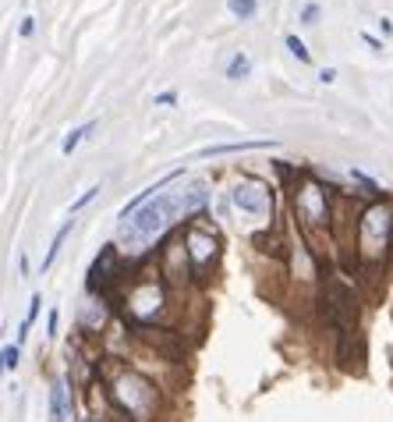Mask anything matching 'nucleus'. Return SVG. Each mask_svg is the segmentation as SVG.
Listing matches in <instances>:
<instances>
[{"label":"nucleus","instance_id":"nucleus-12","mask_svg":"<svg viewBox=\"0 0 393 422\" xmlns=\"http://www.w3.org/2000/svg\"><path fill=\"white\" fill-rule=\"evenodd\" d=\"M39 309H43V298H39V294H33V298H28V313H25V319H21V326H18V344L28 337V330H33V323H36Z\"/></svg>","mask_w":393,"mask_h":422},{"label":"nucleus","instance_id":"nucleus-11","mask_svg":"<svg viewBox=\"0 0 393 422\" xmlns=\"http://www.w3.org/2000/svg\"><path fill=\"white\" fill-rule=\"evenodd\" d=\"M71 227H75V217H71V220H64V224H60V231L53 234V241H50V249H46V256H43V266H39V274H46V270L53 266V259H57L60 245H64V238L71 234Z\"/></svg>","mask_w":393,"mask_h":422},{"label":"nucleus","instance_id":"nucleus-23","mask_svg":"<svg viewBox=\"0 0 393 422\" xmlns=\"http://www.w3.org/2000/svg\"><path fill=\"white\" fill-rule=\"evenodd\" d=\"M319 78H322V82H333V78H337V71H333V68H322V71H319Z\"/></svg>","mask_w":393,"mask_h":422},{"label":"nucleus","instance_id":"nucleus-2","mask_svg":"<svg viewBox=\"0 0 393 422\" xmlns=\"http://www.w3.org/2000/svg\"><path fill=\"white\" fill-rule=\"evenodd\" d=\"M110 401L117 412H125L131 422H149L160 408V398H156V387L149 383L145 376L138 373H120L113 383H110Z\"/></svg>","mask_w":393,"mask_h":422},{"label":"nucleus","instance_id":"nucleus-7","mask_svg":"<svg viewBox=\"0 0 393 422\" xmlns=\"http://www.w3.org/2000/svg\"><path fill=\"white\" fill-rule=\"evenodd\" d=\"M128 274V266L120 263V256H117V245H107L100 256H96V263H93V270H89V291H100V294H110V284L113 281H120Z\"/></svg>","mask_w":393,"mask_h":422},{"label":"nucleus","instance_id":"nucleus-18","mask_svg":"<svg viewBox=\"0 0 393 422\" xmlns=\"http://www.w3.org/2000/svg\"><path fill=\"white\" fill-rule=\"evenodd\" d=\"M18 355H21V348H18V344H4V369H8V373L18 366Z\"/></svg>","mask_w":393,"mask_h":422},{"label":"nucleus","instance_id":"nucleus-20","mask_svg":"<svg viewBox=\"0 0 393 422\" xmlns=\"http://www.w3.org/2000/svg\"><path fill=\"white\" fill-rule=\"evenodd\" d=\"M57 326H60V313H57V309H50V316H46V334H50V337H57V334H60Z\"/></svg>","mask_w":393,"mask_h":422},{"label":"nucleus","instance_id":"nucleus-17","mask_svg":"<svg viewBox=\"0 0 393 422\" xmlns=\"http://www.w3.org/2000/svg\"><path fill=\"white\" fill-rule=\"evenodd\" d=\"M96 192H100V185H96V188H85V192H82V195H78V199L71 202V217L78 213V209H85L89 202H93V199H96Z\"/></svg>","mask_w":393,"mask_h":422},{"label":"nucleus","instance_id":"nucleus-19","mask_svg":"<svg viewBox=\"0 0 393 422\" xmlns=\"http://www.w3.org/2000/svg\"><path fill=\"white\" fill-rule=\"evenodd\" d=\"M351 177H354V181H358V185H365V188H369V192H372V195H376V192H379V185H376V181H372V177H369V174H361V170H351Z\"/></svg>","mask_w":393,"mask_h":422},{"label":"nucleus","instance_id":"nucleus-15","mask_svg":"<svg viewBox=\"0 0 393 422\" xmlns=\"http://www.w3.org/2000/svg\"><path fill=\"white\" fill-rule=\"evenodd\" d=\"M227 8H230L234 18H255L259 0H227Z\"/></svg>","mask_w":393,"mask_h":422},{"label":"nucleus","instance_id":"nucleus-25","mask_svg":"<svg viewBox=\"0 0 393 422\" xmlns=\"http://www.w3.org/2000/svg\"><path fill=\"white\" fill-rule=\"evenodd\" d=\"M361 39H365V43H369V46H372V50H379V46H383V43H379V39H376V36H369V33H361Z\"/></svg>","mask_w":393,"mask_h":422},{"label":"nucleus","instance_id":"nucleus-13","mask_svg":"<svg viewBox=\"0 0 393 422\" xmlns=\"http://www.w3.org/2000/svg\"><path fill=\"white\" fill-rule=\"evenodd\" d=\"M93 128H96V121H85L82 128H75L71 135H64V142H60V153H64V157H71L75 149H78V142H82V139H85L89 132H93Z\"/></svg>","mask_w":393,"mask_h":422},{"label":"nucleus","instance_id":"nucleus-4","mask_svg":"<svg viewBox=\"0 0 393 422\" xmlns=\"http://www.w3.org/2000/svg\"><path fill=\"white\" fill-rule=\"evenodd\" d=\"M185 252H188V263H192V274L199 281L209 277V270L217 266V256H220V238H217V231H205L202 224H192L185 231Z\"/></svg>","mask_w":393,"mask_h":422},{"label":"nucleus","instance_id":"nucleus-21","mask_svg":"<svg viewBox=\"0 0 393 422\" xmlns=\"http://www.w3.org/2000/svg\"><path fill=\"white\" fill-rule=\"evenodd\" d=\"M301 21H305V25H316V21H319V8H316V4H305V11H301Z\"/></svg>","mask_w":393,"mask_h":422},{"label":"nucleus","instance_id":"nucleus-24","mask_svg":"<svg viewBox=\"0 0 393 422\" xmlns=\"http://www.w3.org/2000/svg\"><path fill=\"white\" fill-rule=\"evenodd\" d=\"M33 28H36V21H33V18H25V21H21V36H28Z\"/></svg>","mask_w":393,"mask_h":422},{"label":"nucleus","instance_id":"nucleus-8","mask_svg":"<svg viewBox=\"0 0 393 422\" xmlns=\"http://www.w3.org/2000/svg\"><path fill=\"white\" fill-rule=\"evenodd\" d=\"M230 199H234V206L241 209V213H248V217H269L273 213V195H269V188L259 185V181H237Z\"/></svg>","mask_w":393,"mask_h":422},{"label":"nucleus","instance_id":"nucleus-14","mask_svg":"<svg viewBox=\"0 0 393 422\" xmlns=\"http://www.w3.org/2000/svg\"><path fill=\"white\" fill-rule=\"evenodd\" d=\"M248 71H252L248 53H234V57H230V64H227V78H234V82H237V78H245Z\"/></svg>","mask_w":393,"mask_h":422},{"label":"nucleus","instance_id":"nucleus-22","mask_svg":"<svg viewBox=\"0 0 393 422\" xmlns=\"http://www.w3.org/2000/svg\"><path fill=\"white\" fill-rule=\"evenodd\" d=\"M174 100H177V96H174V93H160V96H156V103H160V107H170V103H174Z\"/></svg>","mask_w":393,"mask_h":422},{"label":"nucleus","instance_id":"nucleus-9","mask_svg":"<svg viewBox=\"0 0 393 422\" xmlns=\"http://www.w3.org/2000/svg\"><path fill=\"white\" fill-rule=\"evenodd\" d=\"M269 146H277V142H269V139H248V142H220V146H205L199 149L195 157H220V153H245V149H269Z\"/></svg>","mask_w":393,"mask_h":422},{"label":"nucleus","instance_id":"nucleus-16","mask_svg":"<svg viewBox=\"0 0 393 422\" xmlns=\"http://www.w3.org/2000/svg\"><path fill=\"white\" fill-rule=\"evenodd\" d=\"M287 46H291V53L301 60V64H309V60H312V53H309V46L305 43H301L298 36H287Z\"/></svg>","mask_w":393,"mask_h":422},{"label":"nucleus","instance_id":"nucleus-5","mask_svg":"<svg viewBox=\"0 0 393 422\" xmlns=\"http://www.w3.org/2000/svg\"><path fill=\"white\" fill-rule=\"evenodd\" d=\"M386 245H390V213L372 206L365 209V217L358 224V252L365 259H383Z\"/></svg>","mask_w":393,"mask_h":422},{"label":"nucleus","instance_id":"nucleus-6","mask_svg":"<svg viewBox=\"0 0 393 422\" xmlns=\"http://www.w3.org/2000/svg\"><path fill=\"white\" fill-rule=\"evenodd\" d=\"M294 213L305 227V234H312V227H326L329 224V202H326V188L319 185H294Z\"/></svg>","mask_w":393,"mask_h":422},{"label":"nucleus","instance_id":"nucleus-1","mask_svg":"<svg viewBox=\"0 0 393 422\" xmlns=\"http://www.w3.org/2000/svg\"><path fill=\"white\" fill-rule=\"evenodd\" d=\"M177 213H181L177 209V192H160L156 199H149L135 217L120 220V238L128 241L125 249H142L145 241H153Z\"/></svg>","mask_w":393,"mask_h":422},{"label":"nucleus","instance_id":"nucleus-10","mask_svg":"<svg viewBox=\"0 0 393 422\" xmlns=\"http://www.w3.org/2000/svg\"><path fill=\"white\" fill-rule=\"evenodd\" d=\"M68 387L64 383H53L50 390V422H68Z\"/></svg>","mask_w":393,"mask_h":422},{"label":"nucleus","instance_id":"nucleus-3","mask_svg":"<svg viewBox=\"0 0 393 422\" xmlns=\"http://www.w3.org/2000/svg\"><path fill=\"white\" fill-rule=\"evenodd\" d=\"M322 313H326V323L340 334V341H351L354 337V326H358V306H354V291L347 281L329 274L322 281Z\"/></svg>","mask_w":393,"mask_h":422}]
</instances>
